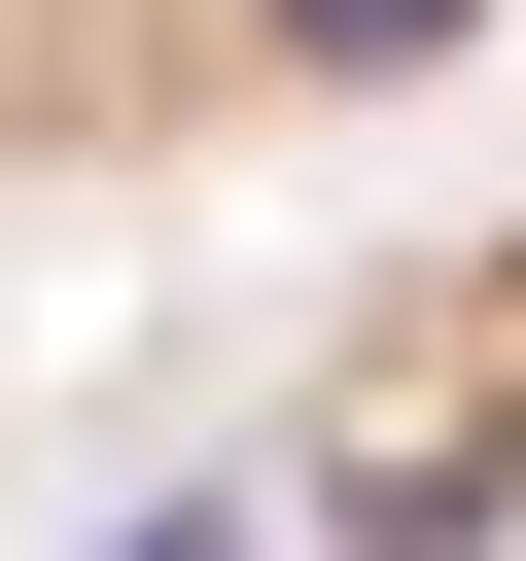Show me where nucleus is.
Here are the masks:
<instances>
[{"label":"nucleus","instance_id":"2","mask_svg":"<svg viewBox=\"0 0 526 561\" xmlns=\"http://www.w3.org/2000/svg\"><path fill=\"white\" fill-rule=\"evenodd\" d=\"M140 561H245V526H140Z\"/></svg>","mask_w":526,"mask_h":561},{"label":"nucleus","instance_id":"1","mask_svg":"<svg viewBox=\"0 0 526 561\" xmlns=\"http://www.w3.org/2000/svg\"><path fill=\"white\" fill-rule=\"evenodd\" d=\"M491 0H0V140H210V105H351L456 70Z\"/></svg>","mask_w":526,"mask_h":561}]
</instances>
